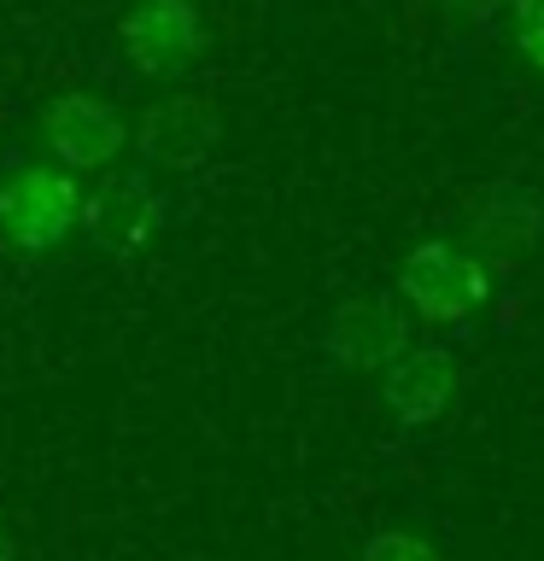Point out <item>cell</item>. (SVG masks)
Returning <instances> with one entry per match:
<instances>
[{"instance_id":"obj_1","label":"cell","mask_w":544,"mask_h":561,"mask_svg":"<svg viewBox=\"0 0 544 561\" xmlns=\"http://www.w3.org/2000/svg\"><path fill=\"white\" fill-rule=\"evenodd\" d=\"M88 187L59 164H18L0 182V240L18 252H59L82 228Z\"/></svg>"},{"instance_id":"obj_2","label":"cell","mask_w":544,"mask_h":561,"mask_svg":"<svg viewBox=\"0 0 544 561\" xmlns=\"http://www.w3.org/2000/svg\"><path fill=\"white\" fill-rule=\"evenodd\" d=\"M398 298L421 322H468L491 298V263L474 245L421 240L398 263Z\"/></svg>"},{"instance_id":"obj_3","label":"cell","mask_w":544,"mask_h":561,"mask_svg":"<svg viewBox=\"0 0 544 561\" xmlns=\"http://www.w3.org/2000/svg\"><path fill=\"white\" fill-rule=\"evenodd\" d=\"M117 42H123V59L129 70L152 82H170L182 70L200 65L205 53V18L193 0H135L117 24Z\"/></svg>"},{"instance_id":"obj_4","label":"cell","mask_w":544,"mask_h":561,"mask_svg":"<svg viewBox=\"0 0 544 561\" xmlns=\"http://www.w3.org/2000/svg\"><path fill=\"white\" fill-rule=\"evenodd\" d=\"M42 140L53 152V164L82 175V170H112L117 152L129 147V123H123V112L112 100L100 94H82V88H70V94H59L42 112Z\"/></svg>"},{"instance_id":"obj_5","label":"cell","mask_w":544,"mask_h":561,"mask_svg":"<svg viewBox=\"0 0 544 561\" xmlns=\"http://www.w3.org/2000/svg\"><path fill=\"white\" fill-rule=\"evenodd\" d=\"M322 345L345 375H386L410 351V316L393 298H345L328 316Z\"/></svg>"},{"instance_id":"obj_6","label":"cell","mask_w":544,"mask_h":561,"mask_svg":"<svg viewBox=\"0 0 544 561\" xmlns=\"http://www.w3.org/2000/svg\"><path fill=\"white\" fill-rule=\"evenodd\" d=\"M82 228L112 252H147L165 228V199L140 170H112L105 182L82 199Z\"/></svg>"},{"instance_id":"obj_7","label":"cell","mask_w":544,"mask_h":561,"mask_svg":"<svg viewBox=\"0 0 544 561\" xmlns=\"http://www.w3.org/2000/svg\"><path fill=\"white\" fill-rule=\"evenodd\" d=\"M223 140V117L205 94H165L140 117V152L165 170H200Z\"/></svg>"},{"instance_id":"obj_8","label":"cell","mask_w":544,"mask_h":561,"mask_svg":"<svg viewBox=\"0 0 544 561\" xmlns=\"http://www.w3.org/2000/svg\"><path fill=\"white\" fill-rule=\"evenodd\" d=\"M456 386H463V363L445 345H416L381 375V398L393 410L398 427H428L456 403Z\"/></svg>"},{"instance_id":"obj_9","label":"cell","mask_w":544,"mask_h":561,"mask_svg":"<svg viewBox=\"0 0 544 561\" xmlns=\"http://www.w3.org/2000/svg\"><path fill=\"white\" fill-rule=\"evenodd\" d=\"M544 234V205L526 187H491L474 210V252L486 263H521Z\"/></svg>"},{"instance_id":"obj_10","label":"cell","mask_w":544,"mask_h":561,"mask_svg":"<svg viewBox=\"0 0 544 561\" xmlns=\"http://www.w3.org/2000/svg\"><path fill=\"white\" fill-rule=\"evenodd\" d=\"M509 42L544 77V0H515L509 7Z\"/></svg>"},{"instance_id":"obj_11","label":"cell","mask_w":544,"mask_h":561,"mask_svg":"<svg viewBox=\"0 0 544 561\" xmlns=\"http://www.w3.org/2000/svg\"><path fill=\"white\" fill-rule=\"evenodd\" d=\"M358 561H445V556H439L428 538L398 533V526H393V533H375V538H369Z\"/></svg>"},{"instance_id":"obj_12","label":"cell","mask_w":544,"mask_h":561,"mask_svg":"<svg viewBox=\"0 0 544 561\" xmlns=\"http://www.w3.org/2000/svg\"><path fill=\"white\" fill-rule=\"evenodd\" d=\"M0 561H18V543H12L7 526H0Z\"/></svg>"}]
</instances>
